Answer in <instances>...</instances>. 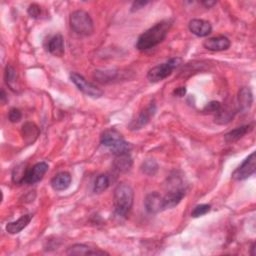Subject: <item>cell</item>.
Segmentation results:
<instances>
[{"mask_svg":"<svg viewBox=\"0 0 256 256\" xmlns=\"http://www.w3.org/2000/svg\"><path fill=\"white\" fill-rule=\"evenodd\" d=\"M155 112H156V104L154 101H152L143 111L140 112V114L136 119L131 121V123L129 124V129L135 131L141 129L145 125H147L150 119L154 116Z\"/></svg>","mask_w":256,"mask_h":256,"instance_id":"9","label":"cell"},{"mask_svg":"<svg viewBox=\"0 0 256 256\" xmlns=\"http://www.w3.org/2000/svg\"><path fill=\"white\" fill-rule=\"evenodd\" d=\"M188 28L192 34L198 36V37H205L212 31L210 22L203 19H192L188 24Z\"/></svg>","mask_w":256,"mask_h":256,"instance_id":"13","label":"cell"},{"mask_svg":"<svg viewBox=\"0 0 256 256\" xmlns=\"http://www.w3.org/2000/svg\"><path fill=\"white\" fill-rule=\"evenodd\" d=\"M181 64H182L181 58H179V57L171 58L170 60H168L165 63L152 67L147 73V79L152 83L162 81L163 79L170 76L172 74L173 70L178 68Z\"/></svg>","mask_w":256,"mask_h":256,"instance_id":"5","label":"cell"},{"mask_svg":"<svg viewBox=\"0 0 256 256\" xmlns=\"http://www.w3.org/2000/svg\"><path fill=\"white\" fill-rule=\"evenodd\" d=\"M71 29L81 36H89L94 31V23L91 16L84 10L72 12L69 17Z\"/></svg>","mask_w":256,"mask_h":256,"instance_id":"4","label":"cell"},{"mask_svg":"<svg viewBox=\"0 0 256 256\" xmlns=\"http://www.w3.org/2000/svg\"><path fill=\"white\" fill-rule=\"evenodd\" d=\"M230 45H231L230 40L226 37V36H223V35L208 38L203 42L204 48H206L209 51H214V52L227 50L230 47Z\"/></svg>","mask_w":256,"mask_h":256,"instance_id":"11","label":"cell"},{"mask_svg":"<svg viewBox=\"0 0 256 256\" xmlns=\"http://www.w3.org/2000/svg\"><path fill=\"white\" fill-rule=\"evenodd\" d=\"M144 206L146 211L150 214H156L163 211V196L156 191L149 193L145 197Z\"/></svg>","mask_w":256,"mask_h":256,"instance_id":"10","label":"cell"},{"mask_svg":"<svg viewBox=\"0 0 256 256\" xmlns=\"http://www.w3.org/2000/svg\"><path fill=\"white\" fill-rule=\"evenodd\" d=\"M31 219H32V215L31 214L22 215L19 219H17L16 221L7 223L6 231L9 234H17V233L21 232L25 227H27V225L31 221Z\"/></svg>","mask_w":256,"mask_h":256,"instance_id":"16","label":"cell"},{"mask_svg":"<svg viewBox=\"0 0 256 256\" xmlns=\"http://www.w3.org/2000/svg\"><path fill=\"white\" fill-rule=\"evenodd\" d=\"M23 139L26 143L31 144L33 143L36 139H37L38 135H39V129L38 127L36 126L34 123L32 122H26L23 126H22V130H21Z\"/></svg>","mask_w":256,"mask_h":256,"instance_id":"20","label":"cell"},{"mask_svg":"<svg viewBox=\"0 0 256 256\" xmlns=\"http://www.w3.org/2000/svg\"><path fill=\"white\" fill-rule=\"evenodd\" d=\"M253 103V94L247 87H242L238 92V104L239 109L243 112L248 111Z\"/></svg>","mask_w":256,"mask_h":256,"instance_id":"18","label":"cell"},{"mask_svg":"<svg viewBox=\"0 0 256 256\" xmlns=\"http://www.w3.org/2000/svg\"><path fill=\"white\" fill-rule=\"evenodd\" d=\"M0 99H1V102L4 104L5 102H6V100H7V97H6V93H5V91L2 89L1 90V95H0Z\"/></svg>","mask_w":256,"mask_h":256,"instance_id":"33","label":"cell"},{"mask_svg":"<svg viewBox=\"0 0 256 256\" xmlns=\"http://www.w3.org/2000/svg\"><path fill=\"white\" fill-rule=\"evenodd\" d=\"M184 196H185V189H183L182 187H177L167 192L163 196L164 210L171 209L177 206L181 202V200L183 199Z\"/></svg>","mask_w":256,"mask_h":256,"instance_id":"12","label":"cell"},{"mask_svg":"<svg viewBox=\"0 0 256 256\" xmlns=\"http://www.w3.org/2000/svg\"><path fill=\"white\" fill-rule=\"evenodd\" d=\"M114 207L118 216L125 217L132 208L134 200V191L127 183H120L114 190Z\"/></svg>","mask_w":256,"mask_h":256,"instance_id":"2","label":"cell"},{"mask_svg":"<svg viewBox=\"0 0 256 256\" xmlns=\"http://www.w3.org/2000/svg\"><path fill=\"white\" fill-rule=\"evenodd\" d=\"M254 249H255V244L253 243L252 246H251V255H252V256L255 255V253H254Z\"/></svg>","mask_w":256,"mask_h":256,"instance_id":"34","label":"cell"},{"mask_svg":"<svg viewBox=\"0 0 256 256\" xmlns=\"http://www.w3.org/2000/svg\"><path fill=\"white\" fill-rule=\"evenodd\" d=\"M202 4H203L206 8H210V7L214 6V5L216 4V2H215V1H203Z\"/></svg>","mask_w":256,"mask_h":256,"instance_id":"32","label":"cell"},{"mask_svg":"<svg viewBox=\"0 0 256 256\" xmlns=\"http://www.w3.org/2000/svg\"><path fill=\"white\" fill-rule=\"evenodd\" d=\"M17 78H18V76H17L16 70L11 65L8 64L5 68V82L10 87V89L15 90Z\"/></svg>","mask_w":256,"mask_h":256,"instance_id":"24","label":"cell"},{"mask_svg":"<svg viewBox=\"0 0 256 256\" xmlns=\"http://www.w3.org/2000/svg\"><path fill=\"white\" fill-rule=\"evenodd\" d=\"M109 185H110V178H109V176L106 174H100L94 182L93 191L98 194L102 193L109 187Z\"/></svg>","mask_w":256,"mask_h":256,"instance_id":"23","label":"cell"},{"mask_svg":"<svg viewBox=\"0 0 256 256\" xmlns=\"http://www.w3.org/2000/svg\"><path fill=\"white\" fill-rule=\"evenodd\" d=\"M8 118H9L10 122L17 123V122H19L21 120L22 113H21V111L19 110L18 108H11L9 113H8Z\"/></svg>","mask_w":256,"mask_h":256,"instance_id":"28","label":"cell"},{"mask_svg":"<svg viewBox=\"0 0 256 256\" xmlns=\"http://www.w3.org/2000/svg\"><path fill=\"white\" fill-rule=\"evenodd\" d=\"M27 12H28V14H29L30 17H32V18H38V17L40 16V14H41V7H40L38 4L32 3V4L29 5Z\"/></svg>","mask_w":256,"mask_h":256,"instance_id":"29","label":"cell"},{"mask_svg":"<svg viewBox=\"0 0 256 256\" xmlns=\"http://www.w3.org/2000/svg\"><path fill=\"white\" fill-rule=\"evenodd\" d=\"M100 142L105 147H108L115 155L129 153L131 150V145L126 142L122 135L115 129L105 130L100 138Z\"/></svg>","mask_w":256,"mask_h":256,"instance_id":"3","label":"cell"},{"mask_svg":"<svg viewBox=\"0 0 256 256\" xmlns=\"http://www.w3.org/2000/svg\"><path fill=\"white\" fill-rule=\"evenodd\" d=\"M47 50L54 56L61 57L64 54V40L61 34H56L51 37L47 44Z\"/></svg>","mask_w":256,"mask_h":256,"instance_id":"17","label":"cell"},{"mask_svg":"<svg viewBox=\"0 0 256 256\" xmlns=\"http://www.w3.org/2000/svg\"><path fill=\"white\" fill-rule=\"evenodd\" d=\"M66 253L68 255H108L107 252L96 249V248H91L85 244H74L70 246Z\"/></svg>","mask_w":256,"mask_h":256,"instance_id":"14","label":"cell"},{"mask_svg":"<svg viewBox=\"0 0 256 256\" xmlns=\"http://www.w3.org/2000/svg\"><path fill=\"white\" fill-rule=\"evenodd\" d=\"M210 210H211V206L209 204H200L194 207V209L191 212V216L193 218H197L207 214Z\"/></svg>","mask_w":256,"mask_h":256,"instance_id":"27","label":"cell"},{"mask_svg":"<svg viewBox=\"0 0 256 256\" xmlns=\"http://www.w3.org/2000/svg\"><path fill=\"white\" fill-rule=\"evenodd\" d=\"M171 19L162 20L143 32L137 39L135 47L139 51H145L160 44L165 38L172 26Z\"/></svg>","mask_w":256,"mask_h":256,"instance_id":"1","label":"cell"},{"mask_svg":"<svg viewBox=\"0 0 256 256\" xmlns=\"http://www.w3.org/2000/svg\"><path fill=\"white\" fill-rule=\"evenodd\" d=\"M70 80L74 83V85L85 95L92 97V98H99L103 95V91L92 84L91 82L87 81L82 75L78 74L76 72H72L70 74Z\"/></svg>","mask_w":256,"mask_h":256,"instance_id":"6","label":"cell"},{"mask_svg":"<svg viewBox=\"0 0 256 256\" xmlns=\"http://www.w3.org/2000/svg\"><path fill=\"white\" fill-rule=\"evenodd\" d=\"M256 170V155L252 152L232 173V179L236 181H242L250 177Z\"/></svg>","mask_w":256,"mask_h":256,"instance_id":"7","label":"cell"},{"mask_svg":"<svg viewBox=\"0 0 256 256\" xmlns=\"http://www.w3.org/2000/svg\"><path fill=\"white\" fill-rule=\"evenodd\" d=\"M48 164L46 162H39L33 165L30 169H27L22 180V183L34 184L39 182L45 173L48 171Z\"/></svg>","mask_w":256,"mask_h":256,"instance_id":"8","label":"cell"},{"mask_svg":"<svg viewBox=\"0 0 256 256\" xmlns=\"http://www.w3.org/2000/svg\"><path fill=\"white\" fill-rule=\"evenodd\" d=\"M149 2L148 1H135L132 3V6H131V11L134 12V11H137L141 8H143L145 5H147Z\"/></svg>","mask_w":256,"mask_h":256,"instance_id":"30","label":"cell"},{"mask_svg":"<svg viewBox=\"0 0 256 256\" xmlns=\"http://www.w3.org/2000/svg\"><path fill=\"white\" fill-rule=\"evenodd\" d=\"M118 72L116 70H96L93 77L100 83H109L116 79Z\"/></svg>","mask_w":256,"mask_h":256,"instance_id":"22","label":"cell"},{"mask_svg":"<svg viewBox=\"0 0 256 256\" xmlns=\"http://www.w3.org/2000/svg\"><path fill=\"white\" fill-rule=\"evenodd\" d=\"M113 165L115 169L119 172L128 171L132 166V158L130 156V153L115 155Z\"/></svg>","mask_w":256,"mask_h":256,"instance_id":"21","label":"cell"},{"mask_svg":"<svg viewBox=\"0 0 256 256\" xmlns=\"http://www.w3.org/2000/svg\"><path fill=\"white\" fill-rule=\"evenodd\" d=\"M222 108H223V106L219 101H211L203 108V112L208 113V114L217 115L219 112L221 111Z\"/></svg>","mask_w":256,"mask_h":256,"instance_id":"26","label":"cell"},{"mask_svg":"<svg viewBox=\"0 0 256 256\" xmlns=\"http://www.w3.org/2000/svg\"><path fill=\"white\" fill-rule=\"evenodd\" d=\"M71 184V175L66 172H59L51 179V186L55 191L66 190Z\"/></svg>","mask_w":256,"mask_h":256,"instance_id":"15","label":"cell"},{"mask_svg":"<svg viewBox=\"0 0 256 256\" xmlns=\"http://www.w3.org/2000/svg\"><path fill=\"white\" fill-rule=\"evenodd\" d=\"M253 130V126L248 124V125H243L240 127H237L231 131H229L228 133H226L224 135V139L227 143H233L235 141H238L239 139H241L244 135H246L247 133L251 132Z\"/></svg>","mask_w":256,"mask_h":256,"instance_id":"19","label":"cell"},{"mask_svg":"<svg viewBox=\"0 0 256 256\" xmlns=\"http://www.w3.org/2000/svg\"><path fill=\"white\" fill-rule=\"evenodd\" d=\"M141 171L146 175L153 176L158 171V164L153 159H147L141 164Z\"/></svg>","mask_w":256,"mask_h":256,"instance_id":"25","label":"cell"},{"mask_svg":"<svg viewBox=\"0 0 256 256\" xmlns=\"http://www.w3.org/2000/svg\"><path fill=\"white\" fill-rule=\"evenodd\" d=\"M185 93H186V88H185V87H179V88H177V89L174 91V94H175L176 96H178V97L184 96Z\"/></svg>","mask_w":256,"mask_h":256,"instance_id":"31","label":"cell"}]
</instances>
